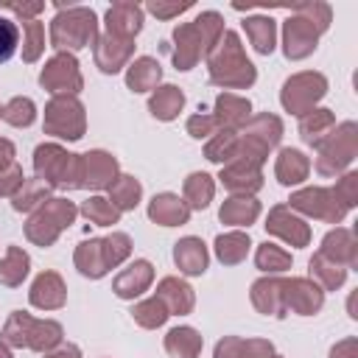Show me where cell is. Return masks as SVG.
Segmentation results:
<instances>
[{"label": "cell", "mask_w": 358, "mask_h": 358, "mask_svg": "<svg viewBox=\"0 0 358 358\" xmlns=\"http://www.w3.org/2000/svg\"><path fill=\"white\" fill-rule=\"evenodd\" d=\"M224 36V17L218 11H201L193 22L176 25L173 31V64L176 70H190L199 59L210 56V50Z\"/></svg>", "instance_id": "cell-1"}, {"label": "cell", "mask_w": 358, "mask_h": 358, "mask_svg": "<svg viewBox=\"0 0 358 358\" xmlns=\"http://www.w3.org/2000/svg\"><path fill=\"white\" fill-rule=\"evenodd\" d=\"M207 67H210V81L224 90H246L257 78V70L246 59L241 36L235 31H224L218 45L207 56Z\"/></svg>", "instance_id": "cell-2"}, {"label": "cell", "mask_w": 358, "mask_h": 358, "mask_svg": "<svg viewBox=\"0 0 358 358\" xmlns=\"http://www.w3.org/2000/svg\"><path fill=\"white\" fill-rule=\"evenodd\" d=\"M59 14L50 20V45L59 53H73L98 42V17L87 6H56Z\"/></svg>", "instance_id": "cell-3"}, {"label": "cell", "mask_w": 358, "mask_h": 358, "mask_svg": "<svg viewBox=\"0 0 358 358\" xmlns=\"http://www.w3.org/2000/svg\"><path fill=\"white\" fill-rule=\"evenodd\" d=\"M34 168L48 187H81V154H70L56 143L36 145Z\"/></svg>", "instance_id": "cell-4"}, {"label": "cell", "mask_w": 358, "mask_h": 358, "mask_svg": "<svg viewBox=\"0 0 358 358\" xmlns=\"http://www.w3.org/2000/svg\"><path fill=\"white\" fill-rule=\"evenodd\" d=\"M76 215H78V207L73 201H67V199H48V201H42L31 213V218L25 224V235L36 246H50L76 221Z\"/></svg>", "instance_id": "cell-5"}, {"label": "cell", "mask_w": 358, "mask_h": 358, "mask_svg": "<svg viewBox=\"0 0 358 358\" xmlns=\"http://www.w3.org/2000/svg\"><path fill=\"white\" fill-rule=\"evenodd\" d=\"M355 154H358V126L352 120H344L333 126V131L319 143L316 171L322 176H336L355 159Z\"/></svg>", "instance_id": "cell-6"}, {"label": "cell", "mask_w": 358, "mask_h": 358, "mask_svg": "<svg viewBox=\"0 0 358 358\" xmlns=\"http://www.w3.org/2000/svg\"><path fill=\"white\" fill-rule=\"evenodd\" d=\"M282 137V123L277 115H257L246 120L243 131L238 134V157H249L263 165L266 154L280 143Z\"/></svg>", "instance_id": "cell-7"}, {"label": "cell", "mask_w": 358, "mask_h": 358, "mask_svg": "<svg viewBox=\"0 0 358 358\" xmlns=\"http://www.w3.org/2000/svg\"><path fill=\"white\" fill-rule=\"evenodd\" d=\"M87 129L84 106L76 95H56L45 106V131L59 140H78Z\"/></svg>", "instance_id": "cell-8"}, {"label": "cell", "mask_w": 358, "mask_h": 358, "mask_svg": "<svg viewBox=\"0 0 358 358\" xmlns=\"http://www.w3.org/2000/svg\"><path fill=\"white\" fill-rule=\"evenodd\" d=\"M327 92V78L322 73H313V70H305V73H296L291 76L285 84H282V92H280V101L285 106V112H294V115H305L310 109H316V101L324 98Z\"/></svg>", "instance_id": "cell-9"}, {"label": "cell", "mask_w": 358, "mask_h": 358, "mask_svg": "<svg viewBox=\"0 0 358 358\" xmlns=\"http://www.w3.org/2000/svg\"><path fill=\"white\" fill-rule=\"evenodd\" d=\"M288 207L305 213L308 218H319V221H327V224H341V218L347 215V207L333 196L330 187H305V190H296L288 199Z\"/></svg>", "instance_id": "cell-10"}, {"label": "cell", "mask_w": 358, "mask_h": 358, "mask_svg": "<svg viewBox=\"0 0 358 358\" xmlns=\"http://www.w3.org/2000/svg\"><path fill=\"white\" fill-rule=\"evenodd\" d=\"M39 84L56 95H76L81 87H84V78H81V70H78V62L73 53H56L39 73Z\"/></svg>", "instance_id": "cell-11"}, {"label": "cell", "mask_w": 358, "mask_h": 358, "mask_svg": "<svg viewBox=\"0 0 358 358\" xmlns=\"http://www.w3.org/2000/svg\"><path fill=\"white\" fill-rule=\"evenodd\" d=\"M319 34L322 31L313 22H308L299 14H291L285 20V25H282V53H285V59L296 62V59L310 56L316 50V45H319Z\"/></svg>", "instance_id": "cell-12"}, {"label": "cell", "mask_w": 358, "mask_h": 358, "mask_svg": "<svg viewBox=\"0 0 358 358\" xmlns=\"http://www.w3.org/2000/svg\"><path fill=\"white\" fill-rule=\"evenodd\" d=\"M221 185L235 193V196H252L263 187V173H260V162L249 159V157H235L232 162L221 165Z\"/></svg>", "instance_id": "cell-13"}, {"label": "cell", "mask_w": 358, "mask_h": 358, "mask_svg": "<svg viewBox=\"0 0 358 358\" xmlns=\"http://www.w3.org/2000/svg\"><path fill=\"white\" fill-rule=\"evenodd\" d=\"M266 229L271 235H277L280 241H285L288 246H308L310 241V227L305 224V218H299L288 204H274L268 210V218H266Z\"/></svg>", "instance_id": "cell-14"}, {"label": "cell", "mask_w": 358, "mask_h": 358, "mask_svg": "<svg viewBox=\"0 0 358 358\" xmlns=\"http://www.w3.org/2000/svg\"><path fill=\"white\" fill-rule=\"evenodd\" d=\"M324 302V291L310 277L282 280V308L299 316H313Z\"/></svg>", "instance_id": "cell-15"}, {"label": "cell", "mask_w": 358, "mask_h": 358, "mask_svg": "<svg viewBox=\"0 0 358 358\" xmlns=\"http://www.w3.org/2000/svg\"><path fill=\"white\" fill-rule=\"evenodd\" d=\"M95 53V64L101 73H120L123 67H129L131 53H134V39H120V36H98V42L92 45Z\"/></svg>", "instance_id": "cell-16"}, {"label": "cell", "mask_w": 358, "mask_h": 358, "mask_svg": "<svg viewBox=\"0 0 358 358\" xmlns=\"http://www.w3.org/2000/svg\"><path fill=\"white\" fill-rule=\"evenodd\" d=\"M117 179V159L106 151L81 154V187H109Z\"/></svg>", "instance_id": "cell-17"}, {"label": "cell", "mask_w": 358, "mask_h": 358, "mask_svg": "<svg viewBox=\"0 0 358 358\" xmlns=\"http://www.w3.org/2000/svg\"><path fill=\"white\" fill-rule=\"evenodd\" d=\"M143 28V6L137 3H112L106 8V34L120 39H134Z\"/></svg>", "instance_id": "cell-18"}, {"label": "cell", "mask_w": 358, "mask_h": 358, "mask_svg": "<svg viewBox=\"0 0 358 358\" xmlns=\"http://www.w3.org/2000/svg\"><path fill=\"white\" fill-rule=\"evenodd\" d=\"M151 280H154V266L140 257V260L129 263V266L115 277L112 291H115L120 299H134V296H140V294L148 291Z\"/></svg>", "instance_id": "cell-19"}, {"label": "cell", "mask_w": 358, "mask_h": 358, "mask_svg": "<svg viewBox=\"0 0 358 358\" xmlns=\"http://www.w3.org/2000/svg\"><path fill=\"white\" fill-rule=\"evenodd\" d=\"M173 263H176V268H179L182 274H187V277L204 274V271H207V263H210V255H207L204 241H201V238H193V235L176 241V243H173Z\"/></svg>", "instance_id": "cell-20"}, {"label": "cell", "mask_w": 358, "mask_h": 358, "mask_svg": "<svg viewBox=\"0 0 358 358\" xmlns=\"http://www.w3.org/2000/svg\"><path fill=\"white\" fill-rule=\"evenodd\" d=\"M28 299L39 310H56V308H62L67 302V288H64V282H62V277L56 271H42L34 280Z\"/></svg>", "instance_id": "cell-21"}, {"label": "cell", "mask_w": 358, "mask_h": 358, "mask_svg": "<svg viewBox=\"0 0 358 358\" xmlns=\"http://www.w3.org/2000/svg\"><path fill=\"white\" fill-rule=\"evenodd\" d=\"M165 308L168 313H176V316H185L193 310L196 305V296H193V288L179 280V277H162L159 285H157V294H154Z\"/></svg>", "instance_id": "cell-22"}, {"label": "cell", "mask_w": 358, "mask_h": 358, "mask_svg": "<svg viewBox=\"0 0 358 358\" xmlns=\"http://www.w3.org/2000/svg\"><path fill=\"white\" fill-rule=\"evenodd\" d=\"M249 112H252V103H249L246 98H241V95H235V92H221V95L215 98V112H213V117H215L218 129L235 131V129L246 126Z\"/></svg>", "instance_id": "cell-23"}, {"label": "cell", "mask_w": 358, "mask_h": 358, "mask_svg": "<svg viewBox=\"0 0 358 358\" xmlns=\"http://www.w3.org/2000/svg\"><path fill=\"white\" fill-rule=\"evenodd\" d=\"M319 255H324L327 260H333V263H338V266H344V268H347V266H355V263H358V243H355V235H352L350 229H344V227H336L333 232L324 235Z\"/></svg>", "instance_id": "cell-24"}, {"label": "cell", "mask_w": 358, "mask_h": 358, "mask_svg": "<svg viewBox=\"0 0 358 358\" xmlns=\"http://www.w3.org/2000/svg\"><path fill=\"white\" fill-rule=\"evenodd\" d=\"M148 218L157 221L159 227H179V224H187L190 207L176 193H159L148 204Z\"/></svg>", "instance_id": "cell-25"}, {"label": "cell", "mask_w": 358, "mask_h": 358, "mask_svg": "<svg viewBox=\"0 0 358 358\" xmlns=\"http://www.w3.org/2000/svg\"><path fill=\"white\" fill-rule=\"evenodd\" d=\"M159 78H162V67L151 56H140L126 67V87L131 92H154L159 87Z\"/></svg>", "instance_id": "cell-26"}, {"label": "cell", "mask_w": 358, "mask_h": 358, "mask_svg": "<svg viewBox=\"0 0 358 358\" xmlns=\"http://www.w3.org/2000/svg\"><path fill=\"white\" fill-rule=\"evenodd\" d=\"M274 173H277V182L291 187V185H302L310 173V159L296 151V148H282L277 154V165H274Z\"/></svg>", "instance_id": "cell-27"}, {"label": "cell", "mask_w": 358, "mask_h": 358, "mask_svg": "<svg viewBox=\"0 0 358 358\" xmlns=\"http://www.w3.org/2000/svg\"><path fill=\"white\" fill-rule=\"evenodd\" d=\"M252 305L266 313V316H285V308H282V280L277 277H263L252 285Z\"/></svg>", "instance_id": "cell-28"}, {"label": "cell", "mask_w": 358, "mask_h": 358, "mask_svg": "<svg viewBox=\"0 0 358 358\" xmlns=\"http://www.w3.org/2000/svg\"><path fill=\"white\" fill-rule=\"evenodd\" d=\"M243 31H246V39L252 42V48L260 56H268L277 48V25H274L271 17H266V14L246 17L243 20Z\"/></svg>", "instance_id": "cell-29"}, {"label": "cell", "mask_w": 358, "mask_h": 358, "mask_svg": "<svg viewBox=\"0 0 358 358\" xmlns=\"http://www.w3.org/2000/svg\"><path fill=\"white\" fill-rule=\"evenodd\" d=\"M182 106H185V92L179 87H173V84L157 87L151 92V98H148V109H151V115L157 120H173L182 112Z\"/></svg>", "instance_id": "cell-30"}, {"label": "cell", "mask_w": 358, "mask_h": 358, "mask_svg": "<svg viewBox=\"0 0 358 358\" xmlns=\"http://www.w3.org/2000/svg\"><path fill=\"white\" fill-rule=\"evenodd\" d=\"M333 126H336V117L330 109H310L299 117V134L313 148H319V143L333 131Z\"/></svg>", "instance_id": "cell-31"}, {"label": "cell", "mask_w": 358, "mask_h": 358, "mask_svg": "<svg viewBox=\"0 0 358 358\" xmlns=\"http://www.w3.org/2000/svg\"><path fill=\"white\" fill-rule=\"evenodd\" d=\"M218 215L229 227H249L260 215V204L255 201V196H232L221 204Z\"/></svg>", "instance_id": "cell-32"}, {"label": "cell", "mask_w": 358, "mask_h": 358, "mask_svg": "<svg viewBox=\"0 0 358 358\" xmlns=\"http://www.w3.org/2000/svg\"><path fill=\"white\" fill-rule=\"evenodd\" d=\"M201 344H204V338L199 336V330H193L187 324L173 327L165 336V352L173 358H196L201 352Z\"/></svg>", "instance_id": "cell-33"}, {"label": "cell", "mask_w": 358, "mask_h": 358, "mask_svg": "<svg viewBox=\"0 0 358 358\" xmlns=\"http://www.w3.org/2000/svg\"><path fill=\"white\" fill-rule=\"evenodd\" d=\"M76 268L90 277V280H101L109 268H106V260H103V243L101 241H84L78 243L76 249Z\"/></svg>", "instance_id": "cell-34"}, {"label": "cell", "mask_w": 358, "mask_h": 358, "mask_svg": "<svg viewBox=\"0 0 358 358\" xmlns=\"http://www.w3.org/2000/svg\"><path fill=\"white\" fill-rule=\"evenodd\" d=\"M249 246H252L249 235H246V232L232 229V232H224V235H218V238H215V257H218L224 266H235V263L246 260Z\"/></svg>", "instance_id": "cell-35"}, {"label": "cell", "mask_w": 358, "mask_h": 358, "mask_svg": "<svg viewBox=\"0 0 358 358\" xmlns=\"http://www.w3.org/2000/svg\"><path fill=\"white\" fill-rule=\"evenodd\" d=\"M310 280H313L322 291H336V288L344 285L347 268L338 266V263H333V260H327L324 255L316 252V255L310 257Z\"/></svg>", "instance_id": "cell-36"}, {"label": "cell", "mask_w": 358, "mask_h": 358, "mask_svg": "<svg viewBox=\"0 0 358 358\" xmlns=\"http://www.w3.org/2000/svg\"><path fill=\"white\" fill-rule=\"evenodd\" d=\"M31 260L20 246H8L6 255L0 257V285L6 288H17L25 277H28Z\"/></svg>", "instance_id": "cell-37"}, {"label": "cell", "mask_w": 358, "mask_h": 358, "mask_svg": "<svg viewBox=\"0 0 358 358\" xmlns=\"http://www.w3.org/2000/svg\"><path fill=\"white\" fill-rule=\"evenodd\" d=\"M62 344V324L53 319H34L31 330H28V341L25 347L36 350V352H50Z\"/></svg>", "instance_id": "cell-38"}, {"label": "cell", "mask_w": 358, "mask_h": 358, "mask_svg": "<svg viewBox=\"0 0 358 358\" xmlns=\"http://www.w3.org/2000/svg\"><path fill=\"white\" fill-rule=\"evenodd\" d=\"M182 199H185V204L190 207V213L193 210H204L210 201H213V193H215V182H213V176H207V173H190L187 179H185V187H182Z\"/></svg>", "instance_id": "cell-39"}, {"label": "cell", "mask_w": 358, "mask_h": 358, "mask_svg": "<svg viewBox=\"0 0 358 358\" xmlns=\"http://www.w3.org/2000/svg\"><path fill=\"white\" fill-rule=\"evenodd\" d=\"M106 190H109V201H112L120 213L134 210V207L140 204V196H143L140 182H137L134 176H129V173H120V176H117Z\"/></svg>", "instance_id": "cell-40"}, {"label": "cell", "mask_w": 358, "mask_h": 358, "mask_svg": "<svg viewBox=\"0 0 358 358\" xmlns=\"http://www.w3.org/2000/svg\"><path fill=\"white\" fill-rule=\"evenodd\" d=\"M48 193H50V187L42 182V179H25L22 185H20V190L11 196V207L17 210V213H34L42 201H48Z\"/></svg>", "instance_id": "cell-41"}, {"label": "cell", "mask_w": 358, "mask_h": 358, "mask_svg": "<svg viewBox=\"0 0 358 358\" xmlns=\"http://www.w3.org/2000/svg\"><path fill=\"white\" fill-rule=\"evenodd\" d=\"M204 154L210 162H218V165H227L238 157V131H227V129H218L207 145H204Z\"/></svg>", "instance_id": "cell-42"}, {"label": "cell", "mask_w": 358, "mask_h": 358, "mask_svg": "<svg viewBox=\"0 0 358 358\" xmlns=\"http://www.w3.org/2000/svg\"><path fill=\"white\" fill-rule=\"evenodd\" d=\"M255 263H257V268L266 271V274H282V271L291 268V252H285L282 246L266 241V243L257 246Z\"/></svg>", "instance_id": "cell-43"}, {"label": "cell", "mask_w": 358, "mask_h": 358, "mask_svg": "<svg viewBox=\"0 0 358 358\" xmlns=\"http://www.w3.org/2000/svg\"><path fill=\"white\" fill-rule=\"evenodd\" d=\"M78 213H81L84 218H90L92 224H98V227H112V224L120 221V210H117L109 199H103V196H90V199L78 207Z\"/></svg>", "instance_id": "cell-44"}, {"label": "cell", "mask_w": 358, "mask_h": 358, "mask_svg": "<svg viewBox=\"0 0 358 358\" xmlns=\"http://www.w3.org/2000/svg\"><path fill=\"white\" fill-rule=\"evenodd\" d=\"M131 316H134V322H137L140 327L154 330V327H162L171 313H168V308H165L157 296H148V299H143V302H137V305L131 308Z\"/></svg>", "instance_id": "cell-45"}, {"label": "cell", "mask_w": 358, "mask_h": 358, "mask_svg": "<svg viewBox=\"0 0 358 358\" xmlns=\"http://www.w3.org/2000/svg\"><path fill=\"white\" fill-rule=\"evenodd\" d=\"M0 117H3L6 123L17 126V129H20V126H31V123L36 120V103H34L31 98L17 95V98H11V101L3 106Z\"/></svg>", "instance_id": "cell-46"}, {"label": "cell", "mask_w": 358, "mask_h": 358, "mask_svg": "<svg viewBox=\"0 0 358 358\" xmlns=\"http://www.w3.org/2000/svg\"><path fill=\"white\" fill-rule=\"evenodd\" d=\"M45 50V22L39 20H28L22 22V59L25 62H36Z\"/></svg>", "instance_id": "cell-47"}, {"label": "cell", "mask_w": 358, "mask_h": 358, "mask_svg": "<svg viewBox=\"0 0 358 358\" xmlns=\"http://www.w3.org/2000/svg\"><path fill=\"white\" fill-rule=\"evenodd\" d=\"M101 243H103L106 268H117V266L131 255V238H129L126 232H112V235H106Z\"/></svg>", "instance_id": "cell-48"}, {"label": "cell", "mask_w": 358, "mask_h": 358, "mask_svg": "<svg viewBox=\"0 0 358 358\" xmlns=\"http://www.w3.org/2000/svg\"><path fill=\"white\" fill-rule=\"evenodd\" d=\"M31 322H34L31 313H25V310H14V313L8 316V322H6V327H3V341L11 344V347H25Z\"/></svg>", "instance_id": "cell-49"}, {"label": "cell", "mask_w": 358, "mask_h": 358, "mask_svg": "<svg viewBox=\"0 0 358 358\" xmlns=\"http://www.w3.org/2000/svg\"><path fill=\"white\" fill-rule=\"evenodd\" d=\"M291 14L305 17V20L313 22L322 34H324L327 25H330V6H327V3H319V0H313V3H296V6H291Z\"/></svg>", "instance_id": "cell-50"}, {"label": "cell", "mask_w": 358, "mask_h": 358, "mask_svg": "<svg viewBox=\"0 0 358 358\" xmlns=\"http://www.w3.org/2000/svg\"><path fill=\"white\" fill-rule=\"evenodd\" d=\"M20 45V25L17 20H8L0 14V62H8L17 53Z\"/></svg>", "instance_id": "cell-51"}, {"label": "cell", "mask_w": 358, "mask_h": 358, "mask_svg": "<svg viewBox=\"0 0 358 358\" xmlns=\"http://www.w3.org/2000/svg\"><path fill=\"white\" fill-rule=\"evenodd\" d=\"M333 190V196L350 210V207H355V201H358V173H344L338 182H336V187H330Z\"/></svg>", "instance_id": "cell-52"}, {"label": "cell", "mask_w": 358, "mask_h": 358, "mask_svg": "<svg viewBox=\"0 0 358 358\" xmlns=\"http://www.w3.org/2000/svg\"><path fill=\"white\" fill-rule=\"evenodd\" d=\"M187 131H190V137H196V140H210L215 131H218V123H215V117L213 115H193L190 120H187Z\"/></svg>", "instance_id": "cell-53"}, {"label": "cell", "mask_w": 358, "mask_h": 358, "mask_svg": "<svg viewBox=\"0 0 358 358\" xmlns=\"http://www.w3.org/2000/svg\"><path fill=\"white\" fill-rule=\"evenodd\" d=\"M25 182V176H22V168L17 165V162H11L8 168H3L0 171V196H14L17 190H20V185Z\"/></svg>", "instance_id": "cell-54"}, {"label": "cell", "mask_w": 358, "mask_h": 358, "mask_svg": "<svg viewBox=\"0 0 358 358\" xmlns=\"http://www.w3.org/2000/svg\"><path fill=\"white\" fill-rule=\"evenodd\" d=\"M0 11H11L22 22H28V20H39V14L45 11V3L42 0H34V3H3Z\"/></svg>", "instance_id": "cell-55"}, {"label": "cell", "mask_w": 358, "mask_h": 358, "mask_svg": "<svg viewBox=\"0 0 358 358\" xmlns=\"http://www.w3.org/2000/svg\"><path fill=\"white\" fill-rule=\"evenodd\" d=\"M193 3L190 0H185V3H148L145 6V11H151L154 17H159V20H171V17H179L182 11H187Z\"/></svg>", "instance_id": "cell-56"}, {"label": "cell", "mask_w": 358, "mask_h": 358, "mask_svg": "<svg viewBox=\"0 0 358 358\" xmlns=\"http://www.w3.org/2000/svg\"><path fill=\"white\" fill-rule=\"evenodd\" d=\"M271 355H274L271 341H266V338H243L241 358H271Z\"/></svg>", "instance_id": "cell-57"}, {"label": "cell", "mask_w": 358, "mask_h": 358, "mask_svg": "<svg viewBox=\"0 0 358 358\" xmlns=\"http://www.w3.org/2000/svg\"><path fill=\"white\" fill-rule=\"evenodd\" d=\"M241 350H243V338H238V336H224V338L215 344V358H241Z\"/></svg>", "instance_id": "cell-58"}, {"label": "cell", "mask_w": 358, "mask_h": 358, "mask_svg": "<svg viewBox=\"0 0 358 358\" xmlns=\"http://www.w3.org/2000/svg\"><path fill=\"white\" fill-rule=\"evenodd\" d=\"M330 358H358V341L355 338H344L330 350Z\"/></svg>", "instance_id": "cell-59"}, {"label": "cell", "mask_w": 358, "mask_h": 358, "mask_svg": "<svg viewBox=\"0 0 358 358\" xmlns=\"http://www.w3.org/2000/svg\"><path fill=\"white\" fill-rule=\"evenodd\" d=\"M45 358H81V350L76 344H59L56 350H50Z\"/></svg>", "instance_id": "cell-60"}, {"label": "cell", "mask_w": 358, "mask_h": 358, "mask_svg": "<svg viewBox=\"0 0 358 358\" xmlns=\"http://www.w3.org/2000/svg\"><path fill=\"white\" fill-rule=\"evenodd\" d=\"M11 162H14V145H11V140H3L0 137V171L8 168Z\"/></svg>", "instance_id": "cell-61"}, {"label": "cell", "mask_w": 358, "mask_h": 358, "mask_svg": "<svg viewBox=\"0 0 358 358\" xmlns=\"http://www.w3.org/2000/svg\"><path fill=\"white\" fill-rule=\"evenodd\" d=\"M0 358H14V355H11V350L6 347V341H0Z\"/></svg>", "instance_id": "cell-62"}, {"label": "cell", "mask_w": 358, "mask_h": 358, "mask_svg": "<svg viewBox=\"0 0 358 358\" xmlns=\"http://www.w3.org/2000/svg\"><path fill=\"white\" fill-rule=\"evenodd\" d=\"M271 358H282V355H271Z\"/></svg>", "instance_id": "cell-63"}, {"label": "cell", "mask_w": 358, "mask_h": 358, "mask_svg": "<svg viewBox=\"0 0 358 358\" xmlns=\"http://www.w3.org/2000/svg\"><path fill=\"white\" fill-rule=\"evenodd\" d=\"M0 112H3V109H0Z\"/></svg>", "instance_id": "cell-64"}]
</instances>
